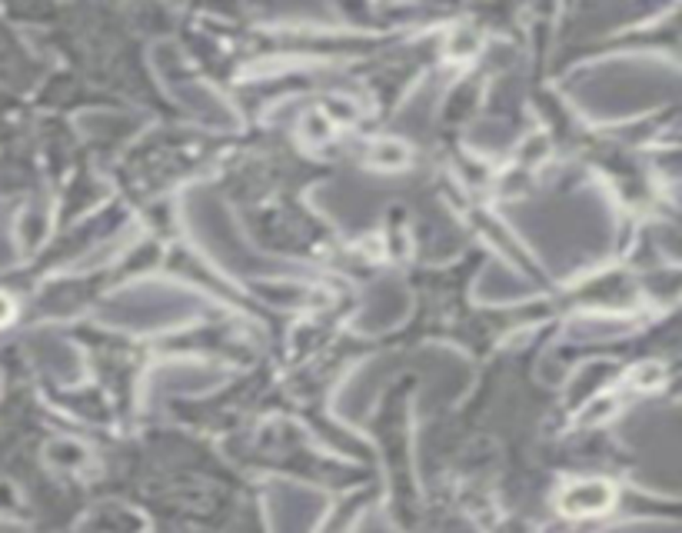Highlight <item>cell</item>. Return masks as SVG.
<instances>
[{
  "mask_svg": "<svg viewBox=\"0 0 682 533\" xmlns=\"http://www.w3.org/2000/svg\"><path fill=\"white\" fill-rule=\"evenodd\" d=\"M616 504V487L609 480H576L563 487L559 494V510L566 517H596V513H606Z\"/></svg>",
  "mask_w": 682,
  "mask_h": 533,
  "instance_id": "1",
  "label": "cell"
},
{
  "mask_svg": "<svg viewBox=\"0 0 682 533\" xmlns=\"http://www.w3.org/2000/svg\"><path fill=\"white\" fill-rule=\"evenodd\" d=\"M662 364H639V367L632 370L629 373V381L636 383V387H643V390H653V387H659L662 383Z\"/></svg>",
  "mask_w": 682,
  "mask_h": 533,
  "instance_id": "2",
  "label": "cell"
},
{
  "mask_svg": "<svg viewBox=\"0 0 682 533\" xmlns=\"http://www.w3.org/2000/svg\"><path fill=\"white\" fill-rule=\"evenodd\" d=\"M373 160L377 164H383V167H403L406 164V147L403 144H379L377 147V153H373Z\"/></svg>",
  "mask_w": 682,
  "mask_h": 533,
  "instance_id": "3",
  "label": "cell"
},
{
  "mask_svg": "<svg viewBox=\"0 0 682 533\" xmlns=\"http://www.w3.org/2000/svg\"><path fill=\"white\" fill-rule=\"evenodd\" d=\"M13 314H17V304H13L7 293H0V327H7L13 320Z\"/></svg>",
  "mask_w": 682,
  "mask_h": 533,
  "instance_id": "4",
  "label": "cell"
}]
</instances>
